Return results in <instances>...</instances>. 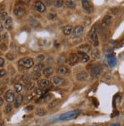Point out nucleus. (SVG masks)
Here are the masks:
<instances>
[{
  "label": "nucleus",
  "instance_id": "obj_1",
  "mask_svg": "<svg viewBox=\"0 0 124 126\" xmlns=\"http://www.w3.org/2000/svg\"><path fill=\"white\" fill-rule=\"evenodd\" d=\"M81 113V110L79 109H75L72 111H69L65 113H63L60 116V120L61 121H69L76 119Z\"/></svg>",
  "mask_w": 124,
  "mask_h": 126
},
{
  "label": "nucleus",
  "instance_id": "obj_2",
  "mask_svg": "<svg viewBox=\"0 0 124 126\" xmlns=\"http://www.w3.org/2000/svg\"><path fill=\"white\" fill-rule=\"evenodd\" d=\"M88 40L93 44L94 47H98L99 45L98 37V30L96 25H94L91 28L90 32L88 33Z\"/></svg>",
  "mask_w": 124,
  "mask_h": 126
},
{
  "label": "nucleus",
  "instance_id": "obj_3",
  "mask_svg": "<svg viewBox=\"0 0 124 126\" xmlns=\"http://www.w3.org/2000/svg\"><path fill=\"white\" fill-rule=\"evenodd\" d=\"M18 65L23 68H30L34 65V60L31 58H23L18 61Z\"/></svg>",
  "mask_w": 124,
  "mask_h": 126
},
{
  "label": "nucleus",
  "instance_id": "obj_4",
  "mask_svg": "<svg viewBox=\"0 0 124 126\" xmlns=\"http://www.w3.org/2000/svg\"><path fill=\"white\" fill-rule=\"evenodd\" d=\"M82 9L86 14H91L94 11V8H93L92 3L90 1H87V0H83L82 1Z\"/></svg>",
  "mask_w": 124,
  "mask_h": 126
},
{
  "label": "nucleus",
  "instance_id": "obj_5",
  "mask_svg": "<svg viewBox=\"0 0 124 126\" xmlns=\"http://www.w3.org/2000/svg\"><path fill=\"white\" fill-rule=\"evenodd\" d=\"M25 14V8L23 5H21V4H18L15 5L14 9V14L15 15V17L17 18H21Z\"/></svg>",
  "mask_w": 124,
  "mask_h": 126
},
{
  "label": "nucleus",
  "instance_id": "obj_6",
  "mask_svg": "<svg viewBox=\"0 0 124 126\" xmlns=\"http://www.w3.org/2000/svg\"><path fill=\"white\" fill-rule=\"evenodd\" d=\"M91 72L93 77H98L102 72V67L100 65H93L91 67Z\"/></svg>",
  "mask_w": 124,
  "mask_h": 126
},
{
  "label": "nucleus",
  "instance_id": "obj_7",
  "mask_svg": "<svg viewBox=\"0 0 124 126\" xmlns=\"http://www.w3.org/2000/svg\"><path fill=\"white\" fill-rule=\"evenodd\" d=\"M111 21H112V17L110 15H105V16L104 17L102 22H101V28L104 29H107L109 28V26L111 24Z\"/></svg>",
  "mask_w": 124,
  "mask_h": 126
},
{
  "label": "nucleus",
  "instance_id": "obj_8",
  "mask_svg": "<svg viewBox=\"0 0 124 126\" xmlns=\"http://www.w3.org/2000/svg\"><path fill=\"white\" fill-rule=\"evenodd\" d=\"M79 57L78 54H75V53H72L69 56V63L70 65H75L77 63L79 62Z\"/></svg>",
  "mask_w": 124,
  "mask_h": 126
},
{
  "label": "nucleus",
  "instance_id": "obj_9",
  "mask_svg": "<svg viewBox=\"0 0 124 126\" xmlns=\"http://www.w3.org/2000/svg\"><path fill=\"white\" fill-rule=\"evenodd\" d=\"M52 83L55 86H62L65 84V80L60 76H54L52 78Z\"/></svg>",
  "mask_w": 124,
  "mask_h": 126
},
{
  "label": "nucleus",
  "instance_id": "obj_10",
  "mask_svg": "<svg viewBox=\"0 0 124 126\" xmlns=\"http://www.w3.org/2000/svg\"><path fill=\"white\" fill-rule=\"evenodd\" d=\"M107 62L110 67H114L117 64V59L114 54H110L107 56Z\"/></svg>",
  "mask_w": 124,
  "mask_h": 126
},
{
  "label": "nucleus",
  "instance_id": "obj_11",
  "mask_svg": "<svg viewBox=\"0 0 124 126\" xmlns=\"http://www.w3.org/2000/svg\"><path fill=\"white\" fill-rule=\"evenodd\" d=\"M34 7H35V9L37 11H39V12H44L46 11V6L44 3L40 1H37L35 3H34Z\"/></svg>",
  "mask_w": 124,
  "mask_h": 126
},
{
  "label": "nucleus",
  "instance_id": "obj_12",
  "mask_svg": "<svg viewBox=\"0 0 124 126\" xmlns=\"http://www.w3.org/2000/svg\"><path fill=\"white\" fill-rule=\"evenodd\" d=\"M5 99L8 103H11L15 100V93L12 90H8L5 94Z\"/></svg>",
  "mask_w": 124,
  "mask_h": 126
},
{
  "label": "nucleus",
  "instance_id": "obj_13",
  "mask_svg": "<svg viewBox=\"0 0 124 126\" xmlns=\"http://www.w3.org/2000/svg\"><path fill=\"white\" fill-rule=\"evenodd\" d=\"M88 77V74L87 73L86 71H80L79 72L78 74L76 75V79L78 80L79 81H85Z\"/></svg>",
  "mask_w": 124,
  "mask_h": 126
},
{
  "label": "nucleus",
  "instance_id": "obj_14",
  "mask_svg": "<svg viewBox=\"0 0 124 126\" xmlns=\"http://www.w3.org/2000/svg\"><path fill=\"white\" fill-rule=\"evenodd\" d=\"M83 32H84V27L82 25H78L73 30V35L75 37H79L83 33Z\"/></svg>",
  "mask_w": 124,
  "mask_h": 126
},
{
  "label": "nucleus",
  "instance_id": "obj_15",
  "mask_svg": "<svg viewBox=\"0 0 124 126\" xmlns=\"http://www.w3.org/2000/svg\"><path fill=\"white\" fill-rule=\"evenodd\" d=\"M79 57H80V61L82 63H86L87 62H88L89 59H90V57L89 56H88L86 53H84L83 52H81V51H79Z\"/></svg>",
  "mask_w": 124,
  "mask_h": 126
},
{
  "label": "nucleus",
  "instance_id": "obj_16",
  "mask_svg": "<svg viewBox=\"0 0 124 126\" xmlns=\"http://www.w3.org/2000/svg\"><path fill=\"white\" fill-rule=\"evenodd\" d=\"M23 101H24V97L21 96V95H18V96L15 99V103H14V106L15 108H18L20 106Z\"/></svg>",
  "mask_w": 124,
  "mask_h": 126
},
{
  "label": "nucleus",
  "instance_id": "obj_17",
  "mask_svg": "<svg viewBox=\"0 0 124 126\" xmlns=\"http://www.w3.org/2000/svg\"><path fill=\"white\" fill-rule=\"evenodd\" d=\"M68 72H69L68 68L65 65H61L57 68V74L58 75H66Z\"/></svg>",
  "mask_w": 124,
  "mask_h": 126
},
{
  "label": "nucleus",
  "instance_id": "obj_18",
  "mask_svg": "<svg viewBox=\"0 0 124 126\" xmlns=\"http://www.w3.org/2000/svg\"><path fill=\"white\" fill-rule=\"evenodd\" d=\"M63 32L64 33V35L68 36L70 35L72 33H73V27L72 25H67L63 28Z\"/></svg>",
  "mask_w": 124,
  "mask_h": 126
},
{
  "label": "nucleus",
  "instance_id": "obj_19",
  "mask_svg": "<svg viewBox=\"0 0 124 126\" xmlns=\"http://www.w3.org/2000/svg\"><path fill=\"white\" fill-rule=\"evenodd\" d=\"M4 26L7 30H9L11 28V26H12V18L11 17H9L6 18V20L5 21L4 23Z\"/></svg>",
  "mask_w": 124,
  "mask_h": 126
},
{
  "label": "nucleus",
  "instance_id": "obj_20",
  "mask_svg": "<svg viewBox=\"0 0 124 126\" xmlns=\"http://www.w3.org/2000/svg\"><path fill=\"white\" fill-rule=\"evenodd\" d=\"M53 68L52 67H46L45 68L44 70H43V74H44L45 76H50L53 73Z\"/></svg>",
  "mask_w": 124,
  "mask_h": 126
},
{
  "label": "nucleus",
  "instance_id": "obj_21",
  "mask_svg": "<svg viewBox=\"0 0 124 126\" xmlns=\"http://www.w3.org/2000/svg\"><path fill=\"white\" fill-rule=\"evenodd\" d=\"M79 51L86 53V52L90 51L91 47H90V46L88 45V44H83L82 46H80V47H79Z\"/></svg>",
  "mask_w": 124,
  "mask_h": 126
},
{
  "label": "nucleus",
  "instance_id": "obj_22",
  "mask_svg": "<svg viewBox=\"0 0 124 126\" xmlns=\"http://www.w3.org/2000/svg\"><path fill=\"white\" fill-rule=\"evenodd\" d=\"M37 84L40 87H47L49 85L50 82L48 80H46V79H40L37 81Z\"/></svg>",
  "mask_w": 124,
  "mask_h": 126
},
{
  "label": "nucleus",
  "instance_id": "obj_23",
  "mask_svg": "<svg viewBox=\"0 0 124 126\" xmlns=\"http://www.w3.org/2000/svg\"><path fill=\"white\" fill-rule=\"evenodd\" d=\"M60 103V100L59 99H55V100H53L51 103H50L49 105H48V109H53L55 108L56 106L59 104Z\"/></svg>",
  "mask_w": 124,
  "mask_h": 126
},
{
  "label": "nucleus",
  "instance_id": "obj_24",
  "mask_svg": "<svg viewBox=\"0 0 124 126\" xmlns=\"http://www.w3.org/2000/svg\"><path fill=\"white\" fill-rule=\"evenodd\" d=\"M30 80H31V77L28 74H25L22 76V81L25 84H28L30 83Z\"/></svg>",
  "mask_w": 124,
  "mask_h": 126
},
{
  "label": "nucleus",
  "instance_id": "obj_25",
  "mask_svg": "<svg viewBox=\"0 0 124 126\" xmlns=\"http://www.w3.org/2000/svg\"><path fill=\"white\" fill-rule=\"evenodd\" d=\"M14 87H15V90L16 91V93H21L23 91V90H24V87H23V85L19 83L15 84Z\"/></svg>",
  "mask_w": 124,
  "mask_h": 126
},
{
  "label": "nucleus",
  "instance_id": "obj_26",
  "mask_svg": "<svg viewBox=\"0 0 124 126\" xmlns=\"http://www.w3.org/2000/svg\"><path fill=\"white\" fill-rule=\"evenodd\" d=\"M29 22H30V26L34 27V28H36V27H37V26H39V25H40V23L38 22V21L36 20L35 18H32V17H30V21H29Z\"/></svg>",
  "mask_w": 124,
  "mask_h": 126
},
{
  "label": "nucleus",
  "instance_id": "obj_27",
  "mask_svg": "<svg viewBox=\"0 0 124 126\" xmlns=\"http://www.w3.org/2000/svg\"><path fill=\"white\" fill-rule=\"evenodd\" d=\"M35 113H36L37 116L41 117V116H45L46 112L44 111V109H43V108H37V109H36V111H35Z\"/></svg>",
  "mask_w": 124,
  "mask_h": 126
},
{
  "label": "nucleus",
  "instance_id": "obj_28",
  "mask_svg": "<svg viewBox=\"0 0 124 126\" xmlns=\"http://www.w3.org/2000/svg\"><path fill=\"white\" fill-rule=\"evenodd\" d=\"M33 98H34V95L31 93H29L28 95H26V96L24 97V101L25 103H30L33 100Z\"/></svg>",
  "mask_w": 124,
  "mask_h": 126
},
{
  "label": "nucleus",
  "instance_id": "obj_29",
  "mask_svg": "<svg viewBox=\"0 0 124 126\" xmlns=\"http://www.w3.org/2000/svg\"><path fill=\"white\" fill-rule=\"evenodd\" d=\"M91 56L94 59H99L100 58V52L98 49H93L91 51Z\"/></svg>",
  "mask_w": 124,
  "mask_h": 126
},
{
  "label": "nucleus",
  "instance_id": "obj_30",
  "mask_svg": "<svg viewBox=\"0 0 124 126\" xmlns=\"http://www.w3.org/2000/svg\"><path fill=\"white\" fill-rule=\"evenodd\" d=\"M66 6L69 8V9H75V4L73 1H70V0H69V1H66Z\"/></svg>",
  "mask_w": 124,
  "mask_h": 126
},
{
  "label": "nucleus",
  "instance_id": "obj_31",
  "mask_svg": "<svg viewBox=\"0 0 124 126\" xmlns=\"http://www.w3.org/2000/svg\"><path fill=\"white\" fill-rule=\"evenodd\" d=\"M11 109H12V106H11V105L10 103H8L5 106V109H4V112H5V114H8V113H9L11 111Z\"/></svg>",
  "mask_w": 124,
  "mask_h": 126
},
{
  "label": "nucleus",
  "instance_id": "obj_32",
  "mask_svg": "<svg viewBox=\"0 0 124 126\" xmlns=\"http://www.w3.org/2000/svg\"><path fill=\"white\" fill-rule=\"evenodd\" d=\"M35 93H36V94L40 95V96L43 97V96H44V95H45V93H46V91L45 90H44V89H42V88H38V89H37L35 90Z\"/></svg>",
  "mask_w": 124,
  "mask_h": 126
},
{
  "label": "nucleus",
  "instance_id": "obj_33",
  "mask_svg": "<svg viewBox=\"0 0 124 126\" xmlns=\"http://www.w3.org/2000/svg\"><path fill=\"white\" fill-rule=\"evenodd\" d=\"M40 77V71H35L34 70L33 72H32V78L33 79H38Z\"/></svg>",
  "mask_w": 124,
  "mask_h": 126
},
{
  "label": "nucleus",
  "instance_id": "obj_34",
  "mask_svg": "<svg viewBox=\"0 0 124 126\" xmlns=\"http://www.w3.org/2000/svg\"><path fill=\"white\" fill-rule=\"evenodd\" d=\"M63 5V0H56L54 1V5H55L56 8H60Z\"/></svg>",
  "mask_w": 124,
  "mask_h": 126
},
{
  "label": "nucleus",
  "instance_id": "obj_35",
  "mask_svg": "<svg viewBox=\"0 0 124 126\" xmlns=\"http://www.w3.org/2000/svg\"><path fill=\"white\" fill-rule=\"evenodd\" d=\"M44 65L43 64L41 63H39V64H37V65L35 66V71H40V70H44Z\"/></svg>",
  "mask_w": 124,
  "mask_h": 126
},
{
  "label": "nucleus",
  "instance_id": "obj_36",
  "mask_svg": "<svg viewBox=\"0 0 124 126\" xmlns=\"http://www.w3.org/2000/svg\"><path fill=\"white\" fill-rule=\"evenodd\" d=\"M34 87V84L32 83V82H30V83L28 84H26L25 88H26L27 90H31Z\"/></svg>",
  "mask_w": 124,
  "mask_h": 126
},
{
  "label": "nucleus",
  "instance_id": "obj_37",
  "mask_svg": "<svg viewBox=\"0 0 124 126\" xmlns=\"http://www.w3.org/2000/svg\"><path fill=\"white\" fill-rule=\"evenodd\" d=\"M48 19L49 20H53L54 18H55L56 17V14L55 13H52V12H50L48 14Z\"/></svg>",
  "mask_w": 124,
  "mask_h": 126
},
{
  "label": "nucleus",
  "instance_id": "obj_38",
  "mask_svg": "<svg viewBox=\"0 0 124 126\" xmlns=\"http://www.w3.org/2000/svg\"><path fill=\"white\" fill-rule=\"evenodd\" d=\"M6 17H7V13L6 12H2L1 13V14H0V20H6Z\"/></svg>",
  "mask_w": 124,
  "mask_h": 126
},
{
  "label": "nucleus",
  "instance_id": "obj_39",
  "mask_svg": "<svg viewBox=\"0 0 124 126\" xmlns=\"http://www.w3.org/2000/svg\"><path fill=\"white\" fill-rule=\"evenodd\" d=\"M44 58H45V57H44V55H40V56H37V62H40L41 61H43V60L44 59Z\"/></svg>",
  "mask_w": 124,
  "mask_h": 126
},
{
  "label": "nucleus",
  "instance_id": "obj_40",
  "mask_svg": "<svg viewBox=\"0 0 124 126\" xmlns=\"http://www.w3.org/2000/svg\"><path fill=\"white\" fill-rule=\"evenodd\" d=\"M0 48H1V49H2V51H5L6 49H7V46H6L5 43H2L1 45H0Z\"/></svg>",
  "mask_w": 124,
  "mask_h": 126
},
{
  "label": "nucleus",
  "instance_id": "obj_41",
  "mask_svg": "<svg viewBox=\"0 0 124 126\" xmlns=\"http://www.w3.org/2000/svg\"><path fill=\"white\" fill-rule=\"evenodd\" d=\"M6 57H7V59H9V60H13V59H15V56H14L12 54H11V53H9V54H7V55H6Z\"/></svg>",
  "mask_w": 124,
  "mask_h": 126
},
{
  "label": "nucleus",
  "instance_id": "obj_42",
  "mask_svg": "<svg viewBox=\"0 0 124 126\" xmlns=\"http://www.w3.org/2000/svg\"><path fill=\"white\" fill-rule=\"evenodd\" d=\"M33 109L34 108H33L32 106H28L27 107H25V111H27V112H30V111H32Z\"/></svg>",
  "mask_w": 124,
  "mask_h": 126
},
{
  "label": "nucleus",
  "instance_id": "obj_43",
  "mask_svg": "<svg viewBox=\"0 0 124 126\" xmlns=\"http://www.w3.org/2000/svg\"><path fill=\"white\" fill-rule=\"evenodd\" d=\"M6 75V71L4 70V69H0V78L3 77V76H5Z\"/></svg>",
  "mask_w": 124,
  "mask_h": 126
},
{
  "label": "nucleus",
  "instance_id": "obj_44",
  "mask_svg": "<svg viewBox=\"0 0 124 126\" xmlns=\"http://www.w3.org/2000/svg\"><path fill=\"white\" fill-rule=\"evenodd\" d=\"M4 64H5V60L0 57V67H2L4 65Z\"/></svg>",
  "mask_w": 124,
  "mask_h": 126
},
{
  "label": "nucleus",
  "instance_id": "obj_45",
  "mask_svg": "<svg viewBox=\"0 0 124 126\" xmlns=\"http://www.w3.org/2000/svg\"><path fill=\"white\" fill-rule=\"evenodd\" d=\"M2 30H3V26H2V24L1 22H0V33H1L2 31Z\"/></svg>",
  "mask_w": 124,
  "mask_h": 126
},
{
  "label": "nucleus",
  "instance_id": "obj_46",
  "mask_svg": "<svg viewBox=\"0 0 124 126\" xmlns=\"http://www.w3.org/2000/svg\"><path fill=\"white\" fill-rule=\"evenodd\" d=\"M2 103H3V100L2 97H0V106H2Z\"/></svg>",
  "mask_w": 124,
  "mask_h": 126
},
{
  "label": "nucleus",
  "instance_id": "obj_47",
  "mask_svg": "<svg viewBox=\"0 0 124 126\" xmlns=\"http://www.w3.org/2000/svg\"><path fill=\"white\" fill-rule=\"evenodd\" d=\"M52 2L53 1H46V4H47L48 5H50L52 4Z\"/></svg>",
  "mask_w": 124,
  "mask_h": 126
},
{
  "label": "nucleus",
  "instance_id": "obj_48",
  "mask_svg": "<svg viewBox=\"0 0 124 126\" xmlns=\"http://www.w3.org/2000/svg\"><path fill=\"white\" fill-rule=\"evenodd\" d=\"M110 126H119V125L118 124H112Z\"/></svg>",
  "mask_w": 124,
  "mask_h": 126
},
{
  "label": "nucleus",
  "instance_id": "obj_49",
  "mask_svg": "<svg viewBox=\"0 0 124 126\" xmlns=\"http://www.w3.org/2000/svg\"><path fill=\"white\" fill-rule=\"evenodd\" d=\"M2 93H3V91H2V89H0V96L2 94Z\"/></svg>",
  "mask_w": 124,
  "mask_h": 126
},
{
  "label": "nucleus",
  "instance_id": "obj_50",
  "mask_svg": "<svg viewBox=\"0 0 124 126\" xmlns=\"http://www.w3.org/2000/svg\"><path fill=\"white\" fill-rule=\"evenodd\" d=\"M2 37L1 35H0V42L2 41Z\"/></svg>",
  "mask_w": 124,
  "mask_h": 126
},
{
  "label": "nucleus",
  "instance_id": "obj_51",
  "mask_svg": "<svg viewBox=\"0 0 124 126\" xmlns=\"http://www.w3.org/2000/svg\"><path fill=\"white\" fill-rule=\"evenodd\" d=\"M122 43H124V37H123V39L122 40Z\"/></svg>",
  "mask_w": 124,
  "mask_h": 126
},
{
  "label": "nucleus",
  "instance_id": "obj_52",
  "mask_svg": "<svg viewBox=\"0 0 124 126\" xmlns=\"http://www.w3.org/2000/svg\"><path fill=\"white\" fill-rule=\"evenodd\" d=\"M2 123H3V122H2V121L1 120H0V124H2Z\"/></svg>",
  "mask_w": 124,
  "mask_h": 126
}]
</instances>
